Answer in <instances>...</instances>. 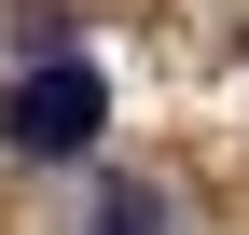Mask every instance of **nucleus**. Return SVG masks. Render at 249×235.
<instances>
[{
  "label": "nucleus",
  "instance_id": "obj_1",
  "mask_svg": "<svg viewBox=\"0 0 249 235\" xmlns=\"http://www.w3.org/2000/svg\"><path fill=\"white\" fill-rule=\"evenodd\" d=\"M97 125H111V83L83 69V55H42V69L0 83V152H28V166H83Z\"/></svg>",
  "mask_w": 249,
  "mask_h": 235
},
{
  "label": "nucleus",
  "instance_id": "obj_2",
  "mask_svg": "<svg viewBox=\"0 0 249 235\" xmlns=\"http://www.w3.org/2000/svg\"><path fill=\"white\" fill-rule=\"evenodd\" d=\"M70 235H166V208H152V194H97Z\"/></svg>",
  "mask_w": 249,
  "mask_h": 235
}]
</instances>
